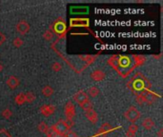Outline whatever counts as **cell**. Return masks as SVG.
<instances>
[{
  "instance_id": "1",
  "label": "cell",
  "mask_w": 163,
  "mask_h": 137,
  "mask_svg": "<svg viewBox=\"0 0 163 137\" xmlns=\"http://www.w3.org/2000/svg\"><path fill=\"white\" fill-rule=\"evenodd\" d=\"M145 62V57L141 55H114L108 60L110 65L121 77L125 78L131 74L135 69Z\"/></svg>"
},
{
  "instance_id": "2",
  "label": "cell",
  "mask_w": 163,
  "mask_h": 137,
  "mask_svg": "<svg viewBox=\"0 0 163 137\" xmlns=\"http://www.w3.org/2000/svg\"><path fill=\"white\" fill-rule=\"evenodd\" d=\"M127 87L131 90L135 95H138L141 93L142 91L151 90L152 84L143 73H136L132 76L130 81H128Z\"/></svg>"
},
{
  "instance_id": "3",
  "label": "cell",
  "mask_w": 163,
  "mask_h": 137,
  "mask_svg": "<svg viewBox=\"0 0 163 137\" xmlns=\"http://www.w3.org/2000/svg\"><path fill=\"white\" fill-rule=\"evenodd\" d=\"M52 32L54 34L58 35L60 38H63L66 35L67 32V26H66V22L63 18L59 17L56 21H55L51 26V30Z\"/></svg>"
},
{
  "instance_id": "4",
  "label": "cell",
  "mask_w": 163,
  "mask_h": 137,
  "mask_svg": "<svg viewBox=\"0 0 163 137\" xmlns=\"http://www.w3.org/2000/svg\"><path fill=\"white\" fill-rule=\"evenodd\" d=\"M140 116H141V113L134 106H131L124 113V117L132 124H135L136 120H138L140 118Z\"/></svg>"
},
{
  "instance_id": "5",
  "label": "cell",
  "mask_w": 163,
  "mask_h": 137,
  "mask_svg": "<svg viewBox=\"0 0 163 137\" xmlns=\"http://www.w3.org/2000/svg\"><path fill=\"white\" fill-rule=\"evenodd\" d=\"M138 95H140L143 98V100H144V102L147 104H153L156 99L159 98V95L153 93L151 90L142 91V93H139Z\"/></svg>"
},
{
  "instance_id": "6",
  "label": "cell",
  "mask_w": 163,
  "mask_h": 137,
  "mask_svg": "<svg viewBox=\"0 0 163 137\" xmlns=\"http://www.w3.org/2000/svg\"><path fill=\"white\" fill-rule=\"evenodd\" d=\"M53 128L55 129L56 133L60 135H64L70 129L66 125V123H65V120H59L58 122H56V124L53 126Z\"/></svg>"
},
{
  "instance_id": "7",
  "label": "cell",
  "mask_w": 163,
  "mask_h": 137,
  "mask_svg": "<svg viewBox=\"0 0 163 137\" xmlns=\"http://www.w3.org/2000/svg\"><path fill=\"white\" fill-rule=\"evenodd\" d=\"M16 31L21 35H25L30 31V25L27 21L20 20L16 24Z\"/></svg>"
},
{
  "instance_id": "8",
  "label": "cell",
  "mask_w": 163,
  "mask_h": 137,
  "mask_svg": "<svg viewBox=\"0 0 163 137\" xmlns=\"http://www.w3.org/2000/svg\"><path fill=\"white\" fill-rule=\"evenodd\" d=\"M64 112L68 119H74V117L75 116V107L74 105V103L72 101L67 102V104L65 105Z\"/></svg>"
},
{
  "instance_id": "9",
  "label": "cell",
  "mask_w": 163,
  "mask_h": 137,
  "mask_svg": "<svg viewBox=\"0 0 163 137\" xmlns=\"http://www.w3.org/2000/svg\"><path fill=\"white\" fill-rule=\"evenodd\" d=\"M71 27H88L89 19L86 18H75L71 19Z\"/></svg>"
},
{
  "instance_id": "10",
  "label": "cell",
  "mask_w": 163,
  "mask_h": 137,
  "mask_svg": "<svg viewBox=\"0 0 163 137\" xmlns=\"http://www.w3.org/2000/svg\"><path fill=\"white\" fill-rule=\"evenodd\" d=\"M73 98L78 104V105H81V104H83L84 102H86V101L89 100L87 93H85V91H83V90L77 91V93L74 95Z\"/></svg>"
},
{
  "instance_id": "11",
  "label": "cell",
  "mask_w": 163,
  "mask_h": 137,
  "mask_svg": "<svg viewBox=\"0 0 163 137\" xmlns=\"http://www.w3.org/2000/svg\"><path fill=\"white\" fill-rule=\"evenodd\" d=\"M111 130H113V127L110 125L109 123H104L101 125V127L98 129V132H97L96 136L97 137H106L107 133L110 132Z\"/></svg>"
},
{
  "instance_id": "12",
  "label": "cell",
  "mask_w": 163,
  "mask_h": 137,
  "mask_svg": "<svg viewBox=\"0 0 163 137\" xmlns=\"http://www.w3.org/2000/svg\"><path fill=\"white\" fill-rule=\"evenodd\" d=\"M55 112V107L54 105H43L40 108V113L41 114H43L44 116H50Z\"/></svg>"
},
{
  "instance_id": "13",
  "label": "cell",
  "mask_w": 163,
  "mask_h": 137,
  "mask_svg": "<svg viewBox=\"0 0 163 137\" xmlns=\"http://www.w3.org/2000/svg\"><path fill=\"white\" fill-rule=\"evenodd\" d=\"M85 116H86V118L90 122H92L93 124H95V123H97V121H98V116H97V113L94 109L85 112Z\"/></svg>"
},
{
  "instance_id": "14",
  "label": "cell",
  "mask_w": 163,
  "mask_h": 137,
  "mask_svg": "<svg viewBox=\"0 0 163 137\" xmlns=\"http://www.w3.org/2000/svg\"><path fill=\"white\" fill-rule=\"evenodd\" d=\"M105 76H106L105 73H104V71L101 70H96L93 71V73H91V77H92V79L95 80V81H97V82L102 81L104 78H105Z\"/></svg>"
},
{
  "instance_id": "15",
  "label": "cell",
  "mask_w": 163,
  "mask_h": 137,
  "mask_svg": "<svg viewBox=\"0 0 163 137\" xmlns=\"http://www.w3.org/2000/svg\"><path fill=\"white\" fill-rule=\"evenodd\" d=\"M7 85H8V87L10 88V89H12V90H15V88H17L18 86H19V79L17 77H15V76H10L8 79H7Z\"/></svg>"
},
{
  "instance_id": "16",
  "label": "cell",
  "mask_w": 163,
  "mask_h": 137,
  "mask_svg": "<svg viewBox=\"0 0 163 137\" xmlns=\"http://www.w3.org/2000/svg\"><path fill=\"white\" fill-rule=\"evenodd\" d=\"M138 127L135 125V124H132V125H130L129 128H128V130L126 132V136L127 137H135V133L138 132Z\"/></svg>"
},
{
  "instance_id": "17",
  "label": "cell",
  "mask_w": 163,
  "mask_h": 137,
  "mask_svg": "<svg viewBox=\"0 0 163 137\" xmlns=\"http://www.w3.org/2000/svg\"><path fill=\"white\" fill-rule=\"evenodd\" d=\"M142 126L143 128H144L145 129H152L155 126V122L153 121L152 118H149V117H147V118H145L144 120L142 121Z\"/></svg>"
},
{
  "instance_id": "18",
  "label": "cell",
  "mask_w": 163,
  "mask_h": 137,
  "mask_svg": "<svg viewBox=\"0 0 163 137\" xmlns=\"http://www.w3.org/2000/svg\"><path fill=\"white\" fill-rule=\"evenodd\" d=\"M55 93V90L54 89L52 88L51 86H49V85H47V86H45L43 89H42V93L44 96H46V97H50L54 94Z\"/></svg>"
},
{
  "instance_id": "19",
  "label": "cell",
  "mask_w": 163,
  "mask_h": 137,
  "mask_svg": "<svg viewBox=\"0 0 163 137\" xmlns=\"http://www.w3.org/2000/svg\"><path fill=\"white\" fill-rule=\"evenodd\" d=\"M36 98V96L35 93H32V91H28L27 93H25V99H26V102L28 103H32L34 102Z\"/></svg>"
},
{
  "instance_id": "20",
  "label": "cell",
  "mask_w": 163,
  "mask_h": 137,
  "mask_svg": "<svg viewBox=\"0 0 163 137\" xmlns=\"http://www.w3.org/2000/svg\"><path fill=\"white\" fill-rule=\"evenodd\" d=\"M26 102V99H25V93H19L16 97H15V103L17 104V105H23V104Z\"/></svg>"
},
{
  "instance_id": "21",
  "label": "cell",
  "mask_w": 163,
  "mask_h": 137,
  "mask_svg": "<svg viewBox=\"0 0 163 137\" xmlns=\"http://www.w3.org/2000/svg\"><path fill=\"white\" fill-rule=\"evenodd\" d=\"M38 130L40 132H42V133H47V132H48V129H49V127H48V125L45 122H41V123H39V125H38Z\"/></svg>"
},
{
  "instance_id": "22",
  "label": "cell",
  "mask_w": 163,
  "mask_h": 137,
  "mask_svg": "<svg viewBox=\"0 0 163 137\" xmlns=\"http://www.w3.org/2000/svg\"><path fill=\"white\" fill-rule=\"evenodd\" d=\"M80 107L82 108L83 110L87 112V110H90V109H93V104H92V102H91L90 100H88V101H86V102H84L83 104H81Z\"/></svg>"
},
{
  "instance_id": "23",
  "label": "cell",
  "mask_w": 163,
  "mask_h": 137,
  "mask_svg": "<svg viewBox=\"0 0 163 137\" xmlns=\"http://www.w3.org/2000/svg\"><path fill=\"white\" fill-rule=\"evenodd\" d=\"M88 93L90 96H92V97H95L99 94V90L97 89L96 87H92V88H90L89 90H88Z\"/></svg>"
},
{
  "instance_id": "24",
  "label": "cell",
  "mask_w": 163,
  "mask_h": 137,
  "mask_svg": "<svg viewBox=\"0 0 163 137\" xmlns=\"http://www.w3.org/2000/svg\"><path fill=\"white\" fill-rule=\"evenodd\" d=\"M43 38L47 41H51V40H53V38H54V34L50 30H48L43 34Z\"/></svg>"
},
{
  "instance_id": "25",
  "label": "cell",
  "mask_w": 163,
  "mask_h": 137,
  "mask_svg": "<svg viewBox=\"0 0 163 137\" xmlns=\"http://www.w3.org/2000/svg\"><path fill=\"white\" fill-rule=\"evenodd\" d=\"M1 115H2V117H4L5 119H10L12 115V112L10 109H5L4 110H2Z\"/></svg>"
},
{
  "instance_id": "26",
  "label": "cell",
  "mask_w": 163,
  "mask_h": 137,
  "mask_svg": "<svg viewBox=\"0 0 163 137\" xmlns=\"http://www.w3.org/2000/svg\"><path fill=\"white\" fill-rule=\"evenodd\" d=\"M24 44V41L22 40L21 38H19V37H16L15 38V40H14V46L16 48H20L21 46H23Z\"/></svg>"
},
{
  "instance_id": "27",
  "label": "cell",
  "mask_w": 163,
  "mask_h": 137,
  "mask_svg": "<svg viewBox=\"0 0 163 137\" xmlns=\"http://www.w3.org/2000/svg\"><path fill=\"white\" fill-rule=\"evenodd\" d=\"M52 69H53L54 71H59V70H61L62 66H61V64L59 62H55L53 64V66H52Z\"/></svg>"
},
{
  "instance_id": "28",
  "label": "cell",
  "mask_w": 163,
  "mask_h": 137,
  "mask_svg": "<svg viewBox=\"0 0 163 137\" xmlns=\"http://www.w3.org/2000/svg\"><path fill=\"white\" fill-rule=\"evenodd\" d=\"M46 134H47V137H55L57 133L55 130V129L53 127H51V128H49V129H48V132H47Z\"/></svg>"
},
{
  "instance_id": "29",
  "label": "cell",
  "mask_w": 163,
  "mask_h": 137,
  "mask_svg": "<svg viewBox=\"0 0 163 137\" xmlns=\"http://www.w3.org/2000/svg\"><path fill=\"white\" fill-rule=\"evenodd\" d=\"M63 137H77V134L75 132H73V130L69 129L68 132L63 135Z\"/></svg>"
},
{
  "instance_id": "30",
  "label": "cell",
  "mask_w": 163,
  "mask_h": 137,
  "mask_svg": "<svg viewBox=\"0 0 163 137\" xmlns=\"http://www.w3.org/2000/svg\"><path fill=\"white\" fill-rule=\"evenodd\" d=\"M0 137H12V135L5 129H0Z\"/></svg>"
},
{
  "instance_id": "31",
  "label": "cell",
  "mask_w": 163,
  "mask_h": 137,
  "mask_svg": "<svg viewBox=\"0 0 163 137\" xmlns=\"http://www.w3.org/2000/svg\"><path fill=\"white\" fill-rule=\"evenodd\" d=\"M65 123H66V125L68 126L69 129H71L72 127H74L75 126V122H74V119H66L65 120Z\"/></svg>"
},
{
  "instance_id": "32",
  "label": "cell",
  "mask_w": 163,
  "mask_h": 137,
  "mask_svg": "<svg viewBox=\"0 0 163 137\" xmlns=\"http://www.w3.org/2000/svg\"><path fill=\"white\" fill-rule=\"evenodd\" d=\"M135 101H136V103L138 104V105H143V104H145V102H144V100H143V98L140 96V95H136V97H135Z\"/></svg>"
},
{
  "instance_id": "33",
  "label": "cell",
  "mask_w": 163,
  "mask_h": 137,
  "mask_svg": "<svg viewBox=\"0 0 163 137\" xmlns=\"http://www.w3.org/2000/svg\"><path fill=\"white\" fill-rule=\"evenodd\" d=\"M6 41V36L2 34L1 31H0V45H1L2 43H4Z\"/></svg>"
},
{
  "instance_id": "34",
  "label": "cell",
  "mask_w": 163,
  "mask_h": 137,
  "mask_svg": "<svg viewBox=\"0 0 163 137\" xmlns=\"http://www.w3.org/2000/svg\"><path fill=\"white\" fill-rule=\"evenodd\" d=\"M158 137H163V129H159V132H158Z\"/></svg>"
},
{
  "instance_id": "35",
  "label": "cell",
  "mask_w": 163,
  "mask_h": 137,
  "mask_svg": "<svg viewBox=\"0 0 163 137\" xmlns=\"http://www.w3.org/2000/svg\"><path fill=\"white\" fill-rule=\"evenodd\" d=\"M3 70V66H2V64L0 63V71H2Z\"/></svg>"
},
{
  "instance_id": "36",
  "label": "cell",
  "mask_w": 163,
  "mask_h": 137,
  "mask_svg": "<svg viewBox=\"0 0 163 137\" xmlns=\"http://www.w3.org/2000/svg\"><path fill=\"white\" fill-rule=\"evenodd\" d=\"M55 137H63V135H60V134H56Z\"/></svg>"
}]
</instances>
